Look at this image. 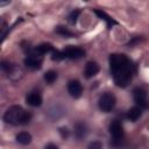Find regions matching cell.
I'll list each match as a JSON object with an SVG mask.
<instances>
[{"instance_id":"17","label":"cell","mask_w":149,"mask_h":149,"mask_svg":"<svg viewBox=\"0 0 149 149\" xmlns=\"http://www.w3.org/2000/svg\"><path fill=\"white\" fill-rule=\"evenodd\" d=\"M66 58L64 52L63 51H59V50H54L51 52V59L52 61H61V59H64Z\"/></svg>"},{"instance_id":"21","label":"cell","mask_w":149,"mask_h":149,"mask_svg":"<svg viewBox=\"0 0 149 149\" xmlns=\"http://www.w3.org/2000/svg\"><path fill=\"white\" fill-rule=\"evenodd\" d=\"M59 134H61V136L63 139H66L69 136V129L66 127H61L59 128Z\"/></svg>"},{"instance_id":"7","label":"cell","mask_w":149,"mask_h":149,"mask_svg":"<svg viewBox=\"0 0 149 149\" xmlns=\"http://www.w3.org/2000/svg\"><path fill=\"white\" fill-rule=\"evenodd\" d=\"M63 52H64L65 57L66 58H70V59H79L83 56H85V51L81 48H78V47L66 48L65 50H63Z\"/></svg>"},{"instance_id":"16","label":"cell","mask_w":149,"mask_h":149,"mask_svg":"<svg viewBox=\"0 0 149 149\" xmlns=\"http://www.w3.org/2000/svg\"><path fill=\"white\" fill-rule=\"evenodd\" d=\"M57 79V72L54 71V70H49L44 73V80L48 83V84H52L55 80Z\"/></svg>"},{"instance_id":"12","label":"cell","mask_w":149,"mask_h":149,"mask_svg":"<svg viewBox=\"0 0 149 149\" xmlns=\"http://www.w3.org/2000/svg\"><path fill=\"white\" fill-rule=\"evenodd\" d=\"M87 134V128H86V125L83 123V122H78L76 126H74V136L78 139V140H81L86 136Z\"/></svg>"},{"instance_id":"15","label":"cell","mask_w":149,"mask_h":149,"mask_svg":"<svg viewBox=\"0 0 149 149\" xmlns=\"http://www.w3.org/2000/svg\"><path fill=\"white\" fill-rule=\"evenodd\" d=\"M36 49H37V51L43 56V55H45V54H48V52H52L54 51V48H52V45L50 44V43H42V44H40L38 47H36Z\"/></svg>"},{"instance_id":"8","label":"cell","mask_w":149,"mask_h":149,"mask_svg":"<svg viewBox=\"0 0 149 149\" xmlns=\"http://www.w3.org/2000/svg\"><path fill=\"white\" fill-rule=\"evenodd\" d=\"M68 92L72 98H79L83 93V86L78 80H71L68 84Z\"/></svg>"},{"instance_id":"6","label":"cell","mask_w":149,"mask_h":149,"mask_svg":"<svg viewBox=\"0 0 149 149\" xmlns=\"http://www.w3.org/2000/svg\"><path fill=\"white\" fill-rule=\"evenodd\" d=\"M133 97H134V101L136 102V105L141 108H148L149 107V101H148V95L146 90H143L142 87H136L133 91Z\"/></svg>"},{"instance_id":"22","label":"cell","mask_w":149,"mask_h":149,"mask_svg":"<svg viewBox=\"0 0 149 149\" xmlns=\"http://www.w3.org/2000/svg\"><path fill=\"white\" fill-rule=\"evenodd\" d=\"M1 69H2L3 71H10V70H12V65H10V63H8V62H2V63H1Z\"/></svg>"},{"instance_id":"1","label":"cell","mask_w":149,"mask_h":149,"mask_svg":"<svg viewBox=\"0 0 149 149\" xmlns=\"http://www.w3.org/2000/svg\"><path fill=\"white\" fill-rule=\"evenodd\" d=\"M109 69L114 83L119 87H126L133 78L135 66L125 55L113 54L109 56Z\"/></svg>"},{"instance_id":"13","label":"cell","mask_w":149,"mask_h":149,"mask_svg":"<svg viewBox=\"0 0 149 149\" xmlns=\"http://www.w3.org/2000/svg\"><path fill=\"white\" fill-rule=\"evenodd\" d=\"M15 139H16V142H17V143L23 144V146L29 144V143L31 142V135H30L29 133H27V132H21V133H19V134L15 136Z\"/></svg>"},{"instance_id":"11","label":"cell","mask_w":149,"mask_h":149,"mask_svg":"<svg viewBox=\"0 0 149 149\" xmlns=\"http://www.w3.org/2000/svg\"><path fill=\"white\" fill-rule=\"evenodd\" d=\"M141 115H142V108L141 107H139V106H134V107H132L128 112H127V119L129 120V121H132V122H135V121H137L140 118H141Z\"/></svg>"},{"instance_id":"9","label":"cell","mask_w":149,"mask_h":149,"mask_svg":"<svg viewBox=\"0 0 149 149\" xmlns=\"http://www.w3.org/2000/svg\"><path fill=\"white\" fill-rule=\"evenodd\" d=\"M99 72V65L95 62H87L84 69V76L85 78L90 79L92 77H94L97 73Z\"/></svg>"},{"instance_id":"18","label":"cell","mask_w":149,"mask_h":149,"mask_svg":"<svg viewBox=\"0 0 149 149\" xmlns=\"http://www.w3.org/2000/svg\"><path fill=\"white\" fill-rule=\"evenodd\" d=\"M56 33H58V34H61V35H63V36H65V37H71V36H73V34H72L69 29H66V28H64V27H62V26H59V27L56 28Z\"/></svg>"},{"instance_id":"5","label":"cell","mask_w":149,"mask_h":149,"mask_svg":"<svg viewBox=\"0 0 149 149\" xmlns=\"http://www.w3.org/2000/svg\"><path fill=\"white\" fill-rule=\"evenodd\" d=\"M98 106H99L100 111H102L105 113L111 112L115 106V97L112 93L101 94L99 98V101H98Z\"/></svg>"},{"instance_id":"10","label":"cell","mask_w":149,"mask_h":149,"mask_svg":"<svg viewBox=\"0 0 149 149\" xmlns=\"http://www.w3.org/2000/svg\"><path fill=\"white\" fill-rule=\"evenodd\" d=\"M26 101L29 106H33V107H38L42 105V97L38 92H31L27 95L26 98Z\"/></svg>"},{"instance_id":"3","label":"cell","mask_w":149,"mask_h":149,"mask_svg":"<svg viewBox=\"0 0 149 149\" xmlns=\"http://www.w3.org/2000/svg\"><path fill=\"white\" fill-rule=\"evenodd\" d=\"M43 62V56L37 51V49H30L28 51V56L24 58V65L29 69L36 70L42 66Z\"/></svg>"},{"instance_id":"4","label":"cell","mask_w":149,"mask_h":149,"mask_svg":"<svg viewBox=\"0 0 149 149\" xmlns=\"http://www.w3.org/2000/svg\"><path fill=\"white\" fill-rule=\"evenodd\" d=\"M109 134L112 136V144L114 147H119L123 140V128L120 121L114 120L109 125Z\"/></svg>"},{"instance_id":"19","label":"cell","mask_w":149,"mask_h":149,"mask_svg":"<svg viewBox=\"0 0 149 149\" xmlns=\"http://www.w3.org/2000/svg\"><path fill=\"white\" fill-rule=\"evenodd\" d=\"M79 14H80V12L79 10H73V12H71L70 13V15H69V22L70 23H76L77 22V19H78V16H79Z\"/></svg>"},{"instance_id":"20","label":"cell","mask_w":149,"mask_h":149,"mask_svg":"<svg viewBox=\"0 0 149 149\" xmlns=\"http://www.w3.org/2000/svg\"><path fill=\"white\" fill-rule=\"evenodd\" d=\"M102 146L99 141H92L88 146H87V149H101Z\"/></svg>"},{"instance_id":"23","label":"cell","mask_w":149,"mask_h":149,"mask_svg":"<svg viewBox=\"0 0 149 149\" xmlns=\"http://www.w3.org/2000/svg\"><path fill=\"white\" fill-rule=\"evenodd\" d=\"M44 149H58V147H57L56 144H54V143H49V144L45 146Z\"/></svg>"},{"instance_id":"14","label":"cell","mask_w":149,"mask_h":149,"mask_svg":"<svg viewBox=\"0 0 149 149\" xmlns=\"http://www.w3.org/2000/svg\"><path fill=\"white\" fill-rule=\"evenodd\" d=\"M94 13L101 19V20H104V21H106L107 22V26L108 27H111V26H113V24H116V21H114L111 16H108L105 12H102V10H99V9H94Z\"/></svg>"},{"instance_id":"2","label":"cell","mask_w":149,"mask_h":149,"mask_svg":"<svg viewBox=\"0 0 149 149\" xmlns=\"http://www.w3.org/2000/svg\"><path fill=\"white\" fill-rule=\"evenodd\" d=\"M30 119H31V114L17 105L10 106L3 114V121L13 126L27 125L29 123Z\"/></svg>"}]
</instances>
